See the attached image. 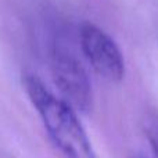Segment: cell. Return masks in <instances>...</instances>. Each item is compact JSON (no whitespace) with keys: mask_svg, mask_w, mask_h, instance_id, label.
Segmentation results:
<instances>
[{"mask_svg":"<svg viewBox=\"0 0 158 158\" xmlns=\"http://www.w3.org/2000/svg\"><path fill=\"white\" fill-rule=\"evenodd\" d=\"M22 83L49 136L64 156L67 158H97L74 107L56 97L35 75L27 74L22 78Z\"/></svg>","mask_w":158,"mask_h":158,"instance_id":"1","label":"cell"},{"mask_svg":"<svg viewBox=\"0 0 158 158\" xmlns=\"http://www.w3.org/2000/svg\"><path fill=\"white\" fill-rule=\"evenodd\" d=\"M79 40L85 57L100 77L119 82L125 77V60L118 44L101 28L83 22L79 28Z\"/></svg>","mask_w":158,"mask_h":158,"instance_id":"2","label":"cell"},{"mask_svg":"<svg viewBox=\"0 0 158 158\" xmlns=\"http://www.w3.org/2000/svg\"><path fill=\"white\" fill-rule=\"evenodd\" d=\"M52 75L61 94L71 107L87 111L92 106V86L83 65L71 52L54 47L50 57Z\"/></svg>","mask_w":158,"mask_h":158,"instance_id":"3","label":"cell"},{"mask_svg":"<svg viewBox=\"0 0 158 158\" xmlns=\"http://www.w3.org/2000/svg\"><path fill=\"white\" fill-rule=\"evenodd\" d=\"M143 131L147 142L153 150L154 157L158 158V112H147L143 118Z\"/></svg>","mask_w":158,"mask_h":158,"instance_id":"4","label":"cell"},{"mask_svg":"<svg viewBox=\"0 0 158 158\" xmlns=\"http://www.w3.org/2000/svg\"><path fill=\"white\" fill-rule=\"evenodd\" d=\"M136 158H142V157H136Z\"/></svg>","mask_w":158,"mask_h":158,"instance_id":"5","label":"cell"}]
</instances>
